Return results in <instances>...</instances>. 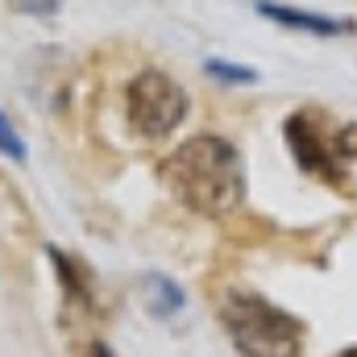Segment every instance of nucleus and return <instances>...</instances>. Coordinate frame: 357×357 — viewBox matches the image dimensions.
<instances>
[{
  "mask_svg": "<svg viewBox=\"0 0 357 357\" xmlns=\"http://www.w3.org/2000/svg\"><path fill=\"white\" fill-rule=\"evenodd\" d=\"M287 142H291V150H295V158H299L303 171H316V175H324V178H337L341 162H337V154L324 146V137L316 133L312 116H291V121H287Z\"/></svg>",
  "mask_w": 357,
  "mask_h": 357,
  "instance_id": "4",
  "label": "nucleus"
},
{
  "mask_svg": "<svg viewBox=\"0 0 357 357\" xmlns=\"http://www.w3.org/2000/svg\"><path fill=\"white\" fill-rule=\"evenodd\" d=\"M59 4H63V0H13L17 13H38V17H42V13H54Z\"/></svg>",
  "mask_w": 357,
  "mask_h": 357,
  "instance_id": "9",
  "label": "nucleus"
},
{
  "mask_svg": "<svg viewBox=\"0 0 357 357\" xmlns=\"http://www.w3.org/2000/svg\"><path fill=\"white\" fill-rule=\"evenodd\" d=\"M208 71H212L216 79H229V84H254V79H258L250 67H233V63H220V59H212Z\"/></svg>",
  "mask_w": 357,
  "mask_h": 357,
  "instance_id": "7",
  "label": "nucleus"
},
{
  "mask_svg": "<svg viewBox=\"0 0 357 357\" xmlns=\"http://www.w3.org/2000/svg\"><path fill=\"white\" fill-rule=\"evenodd\" d=\"M125 116L137 137H167L187 116V91L167 71H142L125 91Z\"/></svg>",
  "mask_w": 357,
  "mask_h": 357,
  "instance_id": "3",
  "label": "nucleus"
},
{
  "mask_svg": "<svg viewBox=\"0 0 357 357\" xmlns=\"http://www.w3.org/2000/svg\"><path fill=\"white\" fill-rule=\"evenodd\" d=\"M0 154H8V158H25V146H21V137H17V129H13V121L0 112Z\"/></svg>",
  "mask_w": 357,
  "mask_h": 357,
  "instance_id": "8",
  "label": "nucleus"
},
{
  "mask_svg": "<svg viewBox=\"0 0 357 357\" xmlns=\"http://www.w3.org/2000/svg\"><path fill=\"white\" fill-rule=\"evenodd\" d=\"M258 13H262V17H270V21H278V25H291V29H307V33H324V38L354 29L349 21H337V17H320V13H299V8H287V4H258Z\"/></svg>",
  "mask_w": 357,
  "mask_h": 357,
  "instance_id": "5",
  "label": "nucleus"
},
{
  "mask_svg": "<svg viewBox=\"0 0 357 357\" xmlns=\"http://www.w3.org/2000/svg\"><path fill=\"white\" fill-rule=\"evenodd\" d=\"M162 178L183 208L195 216L220 220L241 208L245 199V167L229 137L220 133H195L162 162Z\"/></svg>",
  "mask_w": 357,
  "mask_h": 357,
  "instance_id": "1",
  "label": "nucleus"
},
{
  "mask_svg": "<svg viewBox=\"0 0 357 357\" xmlns=\"http://www.w3.org/2000/svg\"><path fill=\"white\" fill-rule=\"evenodd\" d=\"M220 324L241 357H299L303 328L291 312L266 303L262 295H225Z\"/></svg>",
  "mask_w": 357,
  "mask_h": 357,
  "instance_id": "2",
  "label": "nucleus"
},
{
  "mask_svg": "<svg viewBox=\"0 0 357 357\" xmlns=\"http://www.w3.org/2000/svg\"><path fill=\"white\" fill-rule=\"evenodd\" d=\"M88 357H112V349H108V345H100V341H96V345H91V349H88Z\"/></svg>",
  "mask_w": 357,
  "mask_h": 357,
  "instance_id": "11",
  "label": "nucleus"
},
{
  "mask_svg": "<svg viewBox=\"0 0 357 357\" xmlns=\"http://www.w3.org/2000/svg\"><path fill=\"white\" fill-rule=\"evenodd\" d=\"M146 291H150V303H146V307H150L154 316H171V312H178V307H183V291H178L175 282L158 278V274L146 282Z\"/></svg>",
  "mask_w": 357,
  "mask_h": 357,
  "instance_id": "6",
  "label": "nucleus"
},
{
  "mask_svg": "<svg viewBox=\"0 0 357 357\" xmlns=\"http://www.w3.org/2000/svg\"><path fill=\"white\" fill-rule=\"evenodd\" d=\"M341 154H357V125H349L341 133Z\"/></svg>",
  "mask_w": 357,
  "mask_h": 357,
  "instance_id": "10",
  "label": "nucleus"
},
{
  "mask_svg": "<svg viewBox=\"0 0 357 357\" xmlns=\"http://www.w3.org/2000/svg\"><path fill=\"white\" fill-rule=\"evenodd\" d=\"M341 357H357V349H345V354H341Z\"/></svg>",
  "mask_w": 357,
  "mask_h": 357,
  "instance_id": "12",
  "label": "nucleus"
}]
</instances>
